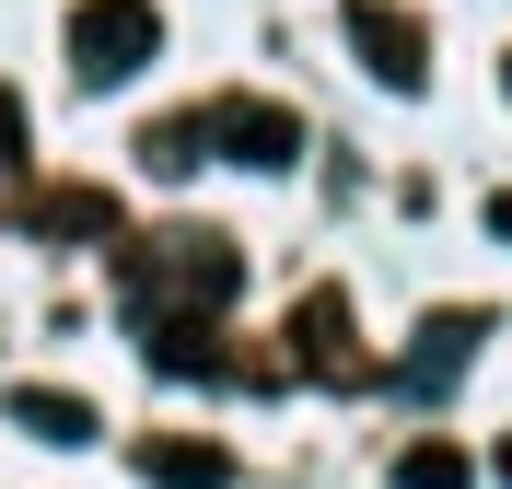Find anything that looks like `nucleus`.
Listing matches in <instances>:
<instances>
[{
  "mask_svg": "<svg viewBox=\"0 0 512 489\" xmlns=\"http://www.w3.org/2000/svg\"><path fill=\"white\" fill-rule=\"evenodd\" d=\"M163 59V12L152 0H82L70 12V70L82 82H128V70Z\"/></svg>",
  "mask_w": 512,
  "mask_h": 489,
  "instance_id": "f257e3e1",
  "label": "nucleus"
},
{
  "mask_svg": "<svg viewBox=\"0 0 512 489\" xmlns=\"http://www.w3.org/2000/svg\"><path fill=\"white\" fill-rule=\"evenodd\" d=\"M198 152H222V163H256V175H280L291 152H303V117L268 94H222L210 117H198Z\"/></svg>",
  "mask_w": 512,
  "mask_h": 489,
  "instance_id": "f03ea898",
  "label": "nucleus"
},
{
  "mask_svg": "<svg viewBox=\"0 0 512 489\" xmlns=\"http://www.w3.org/2000/svg\"><path fill=\"white\" fill-rule=\"evenodd\" d=\"M128 280H140V292H187V303H222L233 292V245L222 233H175V257H152V268H128Z\"/></svg>",
  "mask_w": 512,
  "mask_h": 489,
  "instance_id": "7ed1b4c3",
  "label": "nucleus"
},
{
  "mask_svg": "<svg viewBox=\"0 0 512 489\" xmlns=\"http://www.w3.org/2000/svg\"><path fill=\"white\" fill-rule=\"evenodd\" d=\"M361 59H373V82H384V94H419V82H431V47H419V24H408V12H361Z\"/></svg>",
  "mask_w": 512,
  "mask_h": 489,
  "instance_id": "20e7f679",
  "label": "nucleus"
},
{
  "mask_svg": "<svg viewBox=\"0 0 512 489\" xmlns=\"http://www.w3.org/2000/svg\"><path fill=\"white\" fill-rule=\"evenodd\" d=\"M140 478H152V489H222L233 455H222V443H175V431H163V443H140Z\"/></svg>",
  "mask_w": 512,
  "mask_h": 489,
  "instance_id": "39448f33",
  "label": "nucleus"
},
{
  "mask_svg": "<svg viewBox=\"0 0 512 489\" xmlns=\"http://www.w3.org/2000/svg\"><path fill=\"white\" fill-rule=\"evenodd\" d=\"M12 420H24L35 443H94V408L59 396V385H12Z\"/></svg>",
  "mask_w": 512,
  "mask_h": 489,
  "instance_id": "423d86ee",
  "label": "nucleus"
},
{
  "mask_svg": "<svg viewBox=\"0 0 512 489\" xmlns=\"http://www.w3.org/2000/svg\"><path fill=\"white\" fill-rule=\"evenodd\" d=\"M478 466H466V443H408L396 455V489H466Z\"/></svg>",
  "mask_w": 512,
  "mask_h": 489,
  "instance_id": "0eeeda50",
  "label": "nucleus"
},
{
  "mask_svg": "<svg viewBox=\"0 0 512 489\" xmlns=\"http://www.w3.org/2000/svg\"><path fill=\"white\" fill-rule=\"evenodd\" d=\"M303 361H326V373H350V303H303Z\"/></svg>",
  "mask_w": 512,
  "mask_h": 489,
  "instance_id": "6e6552de",
  "label": "nucleus"
},
{
  "mask_svg": "<svg viewBox=\"0 0 512 489\" xmlns=\"http://www.w3.org/2000/svg\"><path fill=\"white\" fill-rule=\"evenodd\" d=\"M478 338H489V315H431V326H419V373H454Z\"/></svg>",
  "mask_w": 512,
  "mask_h": 489,
  "instance_id": "1a4fd4ad",
  "label": "nucleus"
},
{
  "mask_svg": "<svg viewBox=\"0 0 512 489\" xmlns=\"http://www.w3.org/2000/svg\"><path fill=\"white\" fill-rule=\"evenodd\" d=\"M0 163H24V105L0 94Z\"/></svg>",
  "mask_w": 512,
  "mask_h": 489,
  "instance_id": "9d476101",
  "label": "nucleus"
},
{
  "mask_svg": "<svg viewBox=\"0 0 512 489\" xmlns=\"http://www.w3.org/2000/svg\"><path fill=\"white\" fill-rule=\"evenodd\" d=\"M489 233H501V245H512V187H501V198H489Z\"/></svg>",
  "mask_w": 512,
  "mask_h": 489,
  "instance_id": "9b49d317",
  "label": "nucleus"
},
{
  "mask_svg": "<svg viewBox=\"0 0 512 489\" xmlns=\"http://www.w3.org/2000/svg\"><path fill=\"white\" fill-rule=\"evenodd\" d=\"M489 466H501V478H512V443H489Z\"/></svg>",
  "mask_w": 512,
  "mask_h": 489,
  "instance_id": "f8f14e48",
  "label": "nucleus"
},
{
  "mask_svg": "<svg viewBox=\"0 0 512 489\" xmlns=\"http://www.w3.org/2000/svg\"><path fill=\"white\" fill-rule=\"evenodd\" d=\"M501 82H512V70H501Z\"/></svg>",
  "mask_w": 512,
  "mask_h": 489,
  "instance_id": "ddd939ff",
  "label": "nucleus"
}]
</instances>
